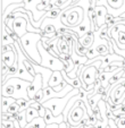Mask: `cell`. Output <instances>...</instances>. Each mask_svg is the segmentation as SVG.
Instances as JSON below:
<instances>
[{"instance_id":"obj_1","label":"cell","mask_w":125,"mask_h":128,"mask_svg":"<svg viewBox=\"0 0 125 128\" xmlns=\"http://www.w3.org/2000/svg\"><path fill=\"white\" fill-rule=\"evenodd\" d=\"M42 39V35L38 33H26L24 36L21 38V48H22L24 54L32 60L33 62L40 65L41 64V56L38 49L39 42Z\"/></svg>"},{"instance_id":"obj_2","label":"cell","mask_w":125,"mask_h":128,"mask_svg":"<svg viewBox=\"0 0 125 128\" xmlns=\"http://www.w3.org/2000/svg\"><path fill=\"white\" fill-rule=\"evenodd\" d=\"M38 49L39 52H40L41 56V64L40 65L44 68H48V69L52 70V72H61V70H65V64L60 58L57 57H53L52 54L48 52L46 49L43 48L41 41L38 44Z\"/></svg>"},{"instance_id":"obj_3","label":"cell","mask_w":125,"mask_h":128,"mask_svg":"<svg viewBox=\"0 0 125 128\" xmlns=\"http://www.w3.org/2000/svg\"><path fill=\"white\" fill-rule=\"evenodd\" d=\"M80 94V90L74 88L72 92H70L65 98H60V99H51L49 101H46L44 103H42V106L46 109H49L51 112H52L53 116L58 117L60 114H62L64 110H65L67 103L70 102V100L72 99L73 96Z\"/></svg>"},{"instance_id":"obj_4","label":"cell","mask_w":125,"mask_h":128,"mask_svg":"<svg viewBox=\"0 0 125 128\" xmlns=\"http://www.w3.org/2000/svg\"><path fill=\"white\" fill-rule=\"evenodd\" d=\"M64 12L67 14V18L62 24L66 26V28H74L82 24L84 20V9L81 6H74V7H68Z\"/></svg>"},{"instance_id":"obj_5","label":"cell","mask_w":125,"mask_h":128,"mask_svg":"<svg viewBox=\"0 0 125 128\" xmlns=\"http://www.w3.org/2000/svg\"><path fill=\"white\" fill-rule=\"evenodd\" d=\"M88 112V109L85 106L84 102L82 100H79L76 103L74 104V106L72 108V110L70 111L67 117V124L73 127H77L79 125H81L82 119L84 118V114Z\"/></svg>"},{"instance_id":"obj_6","label":"cell","mask_w":125,"mask_h":128,"mask_svg":"<svg viewBox=\"0 0 125 128\" xmlns=\"http://www.w3.org/2000/svg\"><path fill=\"white\" fill-rule=\"evenodd\" d=\"M7 82H10L15 86V98H14L15 100L24 99L29 101L30 98H29V94H27V90H29L31 82H27V80H21V78H17V77L10 78Z\"/></svg>"},{"instance_id":"obj_7","label":"cell","mask_w":125,"mask_h":128,"mask_svg":"<svg viewBox=\"0 0 125 128\" xmlns=\"http://www.w3.org/2000/svg\"><path fill=\"white\" fill-rule=\"evenodd\" d=\"M110 38L116 42L119 49L125 50V24L124 22H119L111 28Z\"/></svg>"},{"instance_id":"obj_8","label":"cell","mask_w":125,"mask_h":128,"mask_svg":"<svg viewBox=\"0 0 125 128\" xmlns=\"http://www.w3.org/2000/svg\"><path fill=\"white\" fill-rule=\"evenodd\" d=\"M99 75V69L97 66L91 65L89 67H84V70L82 72V77H83V82L89 86L91 84H94L98 78Z\"/></svg>"},{"instance_id":"obj_9","label":"cell","mask_w":125,"mask_h":128,"mask_svg":"<svg viewBox=\"0 0 125 128\" xmlns=\"http://www.w3.org/2000/svg\"><path fill=\"white\" fill-rule=\"evenodd\" d=\"M42 88H43V78L40 74H36V76L34 77V80L30 84V87L27 90V94H29L30 100H34L36 93Z\"/></svg>"},{"instance_id":"obj_10","label":"cell","mask_w":125,"mask_h":128,"mask_svg":"<svg viewBox=\"0 0 125 128\" xmlns=\"http://www.w3.org/2000/svg\"><path fill=\"white\" fill-rule=\"evenodd\" d=\"M94 10L97 15V31H98L103 25H106V16L108 14V9L105 6H97Z\"/></svg>"},{"instance_id":"obj_11","label":"cell","mask_w":125,"mask_h":128,"mask_svg":"<svg viewBox=\"0 0 125 128\" xmlns=\"http://www.w3.org/2000/svg\"><path fill=\"white\" fill-rule=\"evenodd\" d=\"M1 61H4L8 67H12L13 65H15V64L18 61V56H17L16 48L13 51H8V52L3 53V54H1Z\"/></svg>"},{"instance_id":"obj_12","label":"cell","mask_w":125,"mask_h":128,"mask_svg":"<svg viewBox=\"0 0 125 128\" xmlns=\"http://www.w3.org/2000/svg\"><path fill=\"white\" fill-rule=\"evenodd\" d=\"M43 119L47 125H50V124H58V125H60V124L65 122V118H64L62 114L56 117V116H53L52 112H51L49 109H46V116H44Z\"/></svg>"},{"instance_id":"obj_13","label":"cell","mask_w":125,"mask_h":128,"mask_svg":"<svg viewBox=\"0 0 125 128\" xmlns=\"http://www.w3.org/2000/svg\"><path fill=\"white\" fill-rule=\"evenodd\" d=\"M94 40H96V35H94L93 32H89L87 33L84 36H82L79 39V42L82 44V46H84L87 49H90L91 46H93L94 44Z\"/></svg>"},{"instance_id":"obj_14","label":"cell","mask_w":125,"mask_h":128,"mask_svg":"<svg viewBox=\"0 0 125 128\" xmlns=\"http://www.w3.org/2000/svg\"><path fill=\"white\" fill-rule=\"evenodd\" d=\"M1 96L15 98V86L10 82H6L1 85Z\"/></svg>"},{"instance_id":"obj_15","label":"cell","mask_w":125,"mask_h":128,"mask_svg":"<svg viewBox=\"0 0 125 128\" xmlns=\"http://www.w3.org/2000/svg\"><path fill=\"white\" fill-rule=\"evenodd\" d=\"M64 82V77H62L61 72H53L52 76H51L50 80H49V86L50 87H57Z\"/></svg>"},{"instance_id":"obj_16","label":"cell","mask_w":125,"mask_h":128,"mask_svg":"<svg viewBox=\"0 0 125 128\" xmlns=\"http://www.w3.org/2000/svg\"><path fill=\"white\" fill-rule=\"evenodd\" d=\"M58 50H59L60 56H65V54H71V46L68 44L67 41L62 39V38H59V41H58ZM59 56V57H60Z\"/></svg>"},{"instance_id":"obj_17","label":"cell","mask_w":125,"mask_h":128,"mask_svg":"<svg viewBox=\"0 0 125 128\" xmlns=\"http://www.w3.org/2000/svg\"><path fill=\"white\" fill-rule=\"evenodd\" d=\"M25 114H26V121H27V124H31L34 119H36V118H39V117H40L39 111L36 110V109L32 108V106H30V108H27L26 110H25Z\"/></svg>"},{"instance_id":"obj_18","label":"cell","mask_w":125,"mask_h":128,"mask_svg":"<svg viewBox=\"0 0 125 128\" xmlns=\"http://www.w3.org/2000/svg\"><path fill=\"white\" fill-rule=\"evenodd\" d=\"M15 44V40L7 33L5 26H3V35H1V46H13Z\"/></svg>"},{"instance_id":"obj_19","label":"cell","mask_w":125,"mask_h":128,"mask_svg":"<svg viewBox=\"0 0 125 128\" xmlns=\"http://www.w3.org/2000/svg\"><path fill=\"white\" fill-rule=\"evenodd\" d=\"M14 102H16V100L14 98H6V96H1V112L3 114H7L8 108L12 106Z\"/></svg>"},{"instance_id":"obj_20","label":"cell","mask_w":125,"mask_h":128,"mask_svg":"<svg viewBox=\"0 0 125 128\" xmlns=\"http://www.w3.org/2000/svg\"><path fill=\"white\" fill-rule=\"evenodd\" d=\"M14 118H15V120L19 124V127L21 128H25L27 126L26 114H25V111H22V112H19V114H14Z\"/></svg>"},{"instance_id":"obj_21","label":"cell","mask_w":125,"mask_h":128,"mask_svg":"<svg viewBox=\"0 0 125 128\" xmlns=\"http://www.w3.org/2000/svg\"><path fill=\"white\" fill-rule=\"evenodd\" d=\"M101 100H102V95L99 94V93H97V94L89 96L88 101H89V104H90V106L92 108V110H93V109H96L97 106H98V103L101 101Z\"/></svg>"},{"instance_id":"obj_22","label":"cell","mask_w":125,"mask_h":128,"mask_svg":"<svg viewBox=\"0 0 125 128\" xmlns=\"http://www.w3.org/2000/svg\"><path fill=\"white\" fill-rule=\"evenodd\" d=\"M62 12H64V10L59 9V8H55V9H52V10L47 12V14L44 15V17H46V18H49V20H58V17L62 14Z\"/></svg>"},{"instance_id":"obj_23","label":"cell","mask_w":125,"mask_h":128,"mask_svg":"<svg viewBox=\"0 0 125 128\" xmlns=\"http://www.w3.org/2000/svg\"><path fill=\"white\" fill-rule=\"evenodd\" d=\"M108 1V5L110 8H113L114 10H118L124 6L125 0H107Z\"/></svg>"},{"instance_id":"obj_24","label":"cell","mask_w":125,"mask_h":128,"mask_svg":"<svg viewBox=\"0 0 125 128\" xmlns=\"http://www.w3.org/2000/svg\"><path fill=\"white\" fill-rule=\"evenodd\" d=\"M24 0H3V4H1V14L7 9V7H9L13 4H23Z\"/></svg>"},{"instance_id":"obj_25","label":"cell","mask_w":125,"mask_h":128,"mask_svg":"<svg viewBox=\"0 0 125 128\" xmlns=\"http://www.w3.org/2000/svg\"><path fill=\"white\" fill-rule=\"evenodd\" d=\"M16 102L19 104L22 111H25L27 108L31 106V104L34 102V100H29V101H27V100H24V99H18V100H16Z\"/></svg>"},{"instance_id":"obj_26","label":"cell","mask_w":125,"mask_h":128,"mask_svg":"<svg viewBox=\"0 0 125 128\" xmlns=\"http://www.w3.org/2000/svg\"><path fill=\"white\" fill-rule=\"evenodd\" d=\"M75 52H76V54L80 57H85L87 56V52H88V49L84 48L80 42H77V43L75 44Z\"/></svg>"},{"instance_id":"obj_27","label":"cell","mask_w":125,"mask_h":128,"mask_svg":"<svg viewBox=\"0 0 125 128\" xmlns=\"http://www.w3.org/2000/svg\"><path fill=\"white\" fill-rule=\"evenodd\" d=\"M19 112H22V109L19 106V104L17 102H14L12 106L8 108V111L7 114H19Z\"/></svg>"},{"instance_id":"obj_28","label":"cell","mask_w":125,"mask_h":128,"mask_svg":"<svg viewBox=\"0 0 125 128\" xmlns=\"http://www.w3.org/2000/svg\"><path fill=\"white\" fill-rule=\"evenodd\" d=\"M87 57H88V59H89V60H92V59H94V58H97V57H99V54L97 53L96 48H94V46H91L90 49H88Z\"/></svg>"},{"instance_id":"obj_29","label":"cell","mask_w":125,"mask_h":128,"mask_svg":"<svg viewBox=\"0 0 125 128\" xmlns=\"http://www.w3.org/2000/svg\"><path fill=\"white\" fill-rule=\"evenodd\" d=\"M34 101H35V102H39V103H41V104L44 102V90H43V88L40 90V91L36 93L35 98H34Z\"/></svg>"},{"instance_id":"obj_30","label":"cell","mask_w":125,"mask_h":128,"mask_svg":"<svg viewBox=\"0 0 125 128\" xmlns=\"http://www.w3.org/2000/svg\"><path fill=\"white\" fill-rule=\"evenodd\" d=\"M8 72H9V67L6 65L4 61H1V77H3V82L5 80L6 76L8 75ZM1 82V83H3Z\"/></svg>"},{"instance_id":"obj_31","label":"cell","mask_w":125,"mask_h":128,"mask_svg":"<svg viewBox=\"0 0 125 128\" xmlns=\"http://www.w3.org/2000/svg\"><path fill=\"white\" fill-rule=\"evenodd\" d=\"M116 117H119V116H125V104H119L118 106V109L116 111L113 112Z\"/></svg>"},{"instance_id":"obj_32","label":"cell","mask_w":125,"mask_h":128,"mask_svg":"<svg viewBox=\"0 0 125 128\" xmlns=\"http://www.w3.org/2000/svg\"><path fill=\"white\" fill-rule=\"evenodd\" d=\"M116 125L118 128H125V116H119L116 119Z\"/></svg>"},{"instance_id":"obj_33","label":"cell","mask_w":125,"mask_h":128,"mask_svg":"<svg viewBox=\"0 0 125 128\" xmlns=\"http://www.w3.org/2000/svg\"><path fill=\"white\" fill-rule=\"evenodd\" d=\"M13 50H15L14 44H13V46H1V53H5V52L13 51Z\"/></svg>"},{"instance_id":"obj_34","label":"cell","mask_w":125,"mask_h":128,"mask_svg":"<svg viewBox=\"0 0 125 128\" xmlns=\"http://www.w3.org/2000/svg\"><path fill=\"white\" fill-rule=\"evenodd\" d=\"M96 1H97V6H105L107 9H110L107 0H96Z\"/></svg>"},{"instance_id":"obj_35","label":"cell","mask_w":125,"mask_h":128,"mask_svg":"<svg viewBox=\"0 0 125 128\" xmlns=\"http://www.w3.org/2000/svg\"><path fill=\"white\" fill-rule=\"evenodd\" d=\"M106 128H118V127H117V125H116L115 120H113V119H109V121H108V126H107Z\"/></svg>"},{"instance_id":"obj_36","label":"cell","mask_w":125,"mask_h":128,"mask_svg":"<svg viewBox=\"0 0 125 128\" xmlns=\"http://www.w3.org/2000/svg\"><path fill=\"white\" fill-rule=\"evenodd\" d=\"M46 128H59L58 124H50V125H47Z\"/></svg>"},{"instance_id":"obj_37","label":"cell","mask_w":125,"mask_h":128,"mask_svg":"<svg viewBox=\"0 0 125 128\" xmlns=\"http://www.w3.org/2000/svg\"><path fill=\"white\" fill-rule=\"evenodd\" d=\"M123 78H125V67H124V69H123Z\"/></svg>"},{"instance_id":"obj_38","label":"cell","mask_w":125,"mask_h":128,"mask_svg":"<svg viewBox=\"0 0 125 128\" xmlns=\"http://www.w3.org/2000/svg\"><path fill=\"white\" fill-rule=\"evenodd\" d=\"M90 128H96V127H94V126H90Z\"/></svg>"},{"instance_id":"obj_39","label":"cell","mask_w":125,"mask_h":128,"mask_svg":"<svg viewBox=\"0 0 125 128\" xmlns=\"http://www.w3.org/2000/svg\"><path fill=\"white\" fill-rule=\"evenodd\" d=\"M82 128H84V127H82Z\"/></svg>"}]
</instances>
